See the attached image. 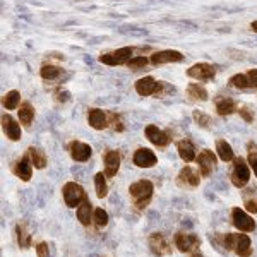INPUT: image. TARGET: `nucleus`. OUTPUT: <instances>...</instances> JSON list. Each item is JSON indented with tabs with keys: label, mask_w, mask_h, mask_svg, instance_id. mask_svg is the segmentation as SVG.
Segmentation results:
<instances>
[{
	"label": "nucleus",
	"mask_w": 257,
	"mask_h": 257,
	"mask_svg": "<svg viewBox=\"0 0 257 257\" xmlns=\"http://www.w3.org/2000/svg\"><path fill=\"white\" fill-rule=\"evenodd\" d=\"M120 168V155L117 151H108L105 155V175L115 177Z\"/></svg>",
	"instance_id": "nucleus-18"
},
{
	"label": "nucleus",
	"mask_w": 257,
	"mask_h": 257,
	"mask_svg": "<svg viewBox=\"0 0 257 257\" xmlns=\"http://www.w3.org/2000/svg\"><path fill=\"white\" fill-rule=\"evenodd\" d=\"M106 175H103V173H96V177H94V185H96V196L99 199H103L108 194V185H106V180H105Z\"/></svg>",
	"instance_id": "nucleus-28"
},
{
	"label": "nucleus",
	"mask_w": 257,
	"mask_h": 257,
	"mask_svg": "<svg viewBox=\"0 0 257 257\" xmlns=\"http://www.w3.org/2000/svg\"><path fill=\"white\" fill-rule=\"evenodd\" d=\"M247 149H248V161H250V165H252L257 158V146L254 143H248Z\"/></svg>",
	"instance_id": "nucleus-37"
},
{
	"label": "nucleus",
	"mask_w": 257,
	"mask_h": 257,
	"mask_svg": "<svg viewBox=\"0 0 257 257\" xmlns=\"http://www.w3.org/2000/svg\"><path fill=\"white\" fill-rule=\"evenodd\" d=\"M189 96L194 98V99L206 101V99H208V91L202 88V86H199V84H190L189 86Z\"/></svg>",
	"instance_id": "nucleus-30"
},
{
	"label": "nucleus",
	"mask_w": 257,
	"mask_h": 257,
	"mask_svg": "<svg viewBox=\"0 0 257 257\" xmlns=\"http://www.w3.org/2000/svg\"><path fill=\"white\" fill-rule=\"evenodd\" d=\"M230 84L233 86V88L245 89L247 86H250V82H248V77L247 76H243V74H237V76H233L230 79Z\"/></svg>",
	"instance_id": "nucleus-33"
},
{
	"label": "nucleus",
	"mask_w": 257,
	"mask_h": 257,
	"mask_svg": "<svg viewBox=\"0 0 257 257\" xmlns=\"http://www.w3.org/2000/svg\"><path fill=\"white\" fill-rule=\"evenodd\" d=\"M19 101H21V96H19L18 91H9V93H7L6 96H4V106H6L7 110L18 108Z\"/></svg>",
	"instance_id": "nucleus-29"
},
{
	"label": "nucleus",
	"mask_w": 257,
	"mask_h": 257,
	"mask_svg": "<svg viewBox=\"0 0 257 257\" xmlns=\"http://www.w3.org/2000/svg\"><path fill=\"white\" fill-rule=\"evenodd\" d=\"M88 122H89V125L93 127V128H96V131H103V128L108 125V123H106L105 113H103L101 110H98V108L89 110V113H88Z\"/></svg>",
	"instance_id": "nucleus-21"
},
{
	"label": "nucleus",
	"mask_w": 257,
	"mask_h": 257,
	"mask_svg": "<svg viewBox=\"0 0 257 257\" xmlns=\"http://www.w3.org/2000/svg\"><path fill=\"white\" fill-rule=\"evenodd\" d=\"M189 76L194 77V79L197 81H209L214 77V74H216V70H214L213 65L209 64H196L194 67L189 69Z\"/></svg>",
	"instance_id": "nucleus-12"
},
{
	"label": "nucleus",
	"mask_w": 257,
	"mask_h": 257,
	"mask_svg": "<svg viewBox=\"0 0 257 257\" xmlns=\"http://www.w3.org/2000/svg\"><path fill=\"white\" fill-rule=\"evenodd\" d=\"M223 247L226 250H235V254L240 257L252 255L250 238L245 233H226L223 235Z\"/></svg>",
	"instance_id": "nucleus-1"
},
{
	"label": "nucleus",
	"mask_w": 257,
	"mask_h": 257,
	"mask_svg": "<svg viewBox=\"0 0 257 257\" xmlns=\"http://www.w3.org/2000/svg\"><path fill=\"white\" fill-rule=\"evenodd\" d=\"M93 219H94V223H96V226L103 228V226L108 225V213H106L103 208H98V209H94Z\"/></svg>",
	"instance_id": "nucleus-31"
},
{
	"label": "nucleus",
	"mask_w": 257,
	"mask_h": 257,
	"mask_svg": "<svg viewBox=\"0 0 257 257\" xmlns=\"http://www.w3.org/2000/svg\"><path fill=\"white\" fill-rule=\"evenodd\" d=\"M91 213H93V204L89 202V199H86V201H82L79 204V208H77V219L82 223L84 226H89L91 223Z\"/></svg>",
	"instance_id": "nucleus-22"
},
{
	"label": "nucleus",
	"mask_w": 257,
	"mask_h": 257,
	"mask_svg": "<svg viewBox=\"0 0 257 257\" xmlns=\"http://www.w3.org/2000/svg\"><path fill=\"white\" fill-rule=\"evenodd\" d=\"M182 59H184V55L180 52H177V50H163V52L153 53L151 62L155 65H160V64H170V62H180Z\"/></svg>",
	"instance_id": "nucleus-14"
},
{
	"label": "nucleus",
	"mask_w": 257,
	"mask_h": 257,
	"mask_svg": "<svg viewBox=\"0 0 257 257\" xmlns=\"http://www.w3.org/2000/svg\"><path fill=\"white\" fill-rule=\"evenodd\" d=\"M248 178H250V172H248L245 160L237 158L233 165V172H231V184H233L235 187L242 189L248 184Z\"/></svg>",
	"instance_id": "nucleus-4"
},
{
	"label": "nucleus",
	"mask_w": 257,
	"mask_h": 257,
	"mask_svg": "<svg viewBox=\"0 0 257 257\" xmlns=\"http://www.w3.org/2000/svg\"><path fill=\"white\" fill-rule=\"evenodd\" d=\"M216 151H218L219 160L225 161V163H228V161H231V160H235L233 149H231V146L226 143V141H223V139L216 141Z\"/></svg>",
	"instance_id": "nucleus-23"
},
{
	"label": "nucleus",
	"mask_w": 257,
	"mask_h": 257,
	"mask_svg": "<svg viewBox=\"0 0 257 257\" xmlns=\"http://www.w3.org/2000/svg\"><path fill=\"white\" fill-rule=\"evenodd\" d=\"M33 118H35V110H33V106L30 105V103L24 101L23 105H21V108H19V120H21V123H23V125H26V127H30L31 122H33Z\"/></svg>",
	"instance_id": "nucleus-24"
},
{
	"label": "nucleus",
	"mask_w": 257,
	"mask_h": 257,
	"mask_svg": "<svg viewBox=\"0 0 257 257\" xmlns=\"http://www.w3.org/2000/svg\"><path fill=\"white\" fill-rule=\"evenodd\" d=\"M199 182H201V178H199V175L190 167L182 168L180 173H178V177H177V184L180 185V187H185V189L197 187Z\"/></svg>",
	"instance_id": "nucleus-11"
},
{
	"label": "nucleus",
	"mask_w": 257,
	"mask_h": 257,
	"mask_svg": "<svg viewBox=\"0 0 257 257\" xmlns=\"http://www.w3.org/2000/svg\"><path fill=\"white\" fill-rule=\"evenodd\" d=\"M2 128L11 141H19L21 139V127H19V123L11 117V115H4L2 117Z\"/></svg>",
	"instance_id": "nucleus-16"
},
{
	"label": "nucleus",
	"mask_w": 257,
	"mask_h": 257,
	"mask_svg": "<svg viewBox=\"0 0 257 257\" xmlns=\"http://www.w3.org/2000/svg\"><path fill=\"white\" fill-rule=\"evenodd\" d=\"M122 33H127V35H146L144 30H125V28H122Z\"/></svg>",
	"instance_id": "nucleus-42"
},
{
	"label": "nucleus",
	"mask_w": 257,
	"mask_h": 257,
	"mask_svg": "<svg viewBox=\"0 0 257 257\" xmlns=\"http://www.w3.org/2000/svg\"><path fill=\"white\" fill-rule=\"evenodd\" d=\"M111 123H113V128H115V131H123V125H122V120H120V117H118V115H111Z\"/></svg>",
	"instance_id": "nucleus-39"
},
{
	"label": "nucleus",
	"mask_w": 257,
	"mask_h": 257,
	"mask_svg": "<svg viewBox=\"0 0 257 257\" xmlns=\"http://www.w3.org/2000/svg\"><path fill=\"white\" fill-rule=\"evenodd\" d=\"M194 120L197 122V125L208 128L211 125V118L208 117V115H204L202 111H194Z\"/></svg>",
	"instance_id": "nucleus-35"
},
{
	"label": "nucleus",
	"mask_w": 257,
	"mask_h": 257,
	"mask_svg": "<svg viewBox=\"0 0 257 257\" xmlns=\"http://www.w3.org/2000/svg\"><path fill=\"white\" fill-rule=\"evenodd\" d=\"M240 115H242L243 120H245V122H248V123H250L252 120H254V117H252V115L248 113V110H247V108H242V110H240Z\"/></svg>",
	"instance_id": "nucleus-41"
},
{
	"label": "nucleus",
	"mask_w": 257,
	"mask_h": 257,
	"mask_svg": "<svg viewBox=\"0 0 257 257\" xmlns=\"http://www.w3.org/2000/svg\"><path fill=\"white\" fill-rule=\"evenodd\" d=\"M190 257H204V255H202V254H201V252H199V250H196V252H194V254L190 255Z\"/></svg>",
	"instance_id": "nucleus-45"
},
{
	"label": "nucleus",
	"mask_w": 257,
	"mask_h": 257,
	"mask_svg": "<svg viewBox=\"0 0 257 257\" xmlns=\"http://www.w3.org/2000/svg\"><path fill=\"white\" fill-rule=\"evenodd\" d=\"M132 53H134V50L125 47V48H120V50H115V52L101 55L99 57V62H101V64H106V65H122L131 60Z\"/></svg>",
	"instance_id": "nucleus-6"
},
{
	"label": "nucleus",
	"mask_w": 257,
	"mask_h": 257,
	"mask_svg": "<svg viewBox=\"0 0 257 257\" xmlns=\"http://www.w3.org/2000/svg\"><path fill=\"white\" fill-rule=\"evenodd\" d=\"M62 192H64L65 204H67L69 208H79L81 202L88 199L86 197L84 189H82L79 184H76V182H69V184H65L64 189H62Z\"/></svg>",
	"instance_id": "nucleus-3"
},
{
	"label": "nucleus",
	"mask_w": 257,
	"mask_h": 257,
	"mask_svg": "<svg viewBox=\"0 0 257 257\" xmlns=\"http://www.w3.org/2000/svg\"><path fill=\"white\" fill-rule=\"evenodd\" d=\"M250 28H252V31H255V33H257V21H254V23L250 24Z\"/></svg>",
	"instance_id": "nucleus-43"
},
{
	"label": "nucleus",
	"mask_w": 257,
	"mask_h": 257,
	"mask_svg": "<svg viewBox=\"0 0 257 257\" xmlns=\"http://www.w3.org/2000/svg\"><path fill=\"white\" fill-rule=\"evenodd\" d=\"M30 158L33 161V165H35V168L41 170L47 167V156H45V153L41 151V149L30 148Z\"/></svg>",
	"instance_id": "nucleus-26"
},
{
	"label": "nucleus",
	"mask_w": 257,
	"mask_h": 257,
	"mask_svg": "<svg viewBox=\"0 0 257 257\" xmlns=\"http://www.w3.org/2000/svg\"><path fill=\"white\" fill-rule=\"evenodd\" d=\"M216 110H218V113L219 115H231L235 110H237V106H235V101L233 99H230V98H221V99H218V103H216Z\"/></svg>",
	"instance_id": "nucleus-25"
},
{
	"label": "nucleus",
	"mask_w": 257,
	"mask_h": 257,
	"mask_svg": "<svg viewBox=\"0 0 257 257\" xmlns=\"http://www.w3.org/2000/svg\"><path fill=\"white\" fill-rule=\"evenodd\" d=\"M136 91L141 94V96H149L155 91H158V82H156L153 77H143L136 82Z\"/></svg>",
	"instance_id": "nucleus-19"
},
{
	"label": "nucleus",
	"mask_w": 257,
	"mask_h": 257,
	"mask_svg": "<svg viewBox=\"0 0 257 257\" xmlns=\"http://www.w3.org/2000/svg\"><path fill=\"white\" fill-rule=\"evenodd\" d=\"M175 247L180 252H196L201 247V238L194 233H184L178 231L175 235Z\"/></svg>",
	"instance_id": "nucleus-5"
},
{
	"label": "nucleus",
	"mask_w": 257,
	"mask_h": 257,
	"mask_svg": "<svg viewBox=\"0 0 257 257\" xmlns=\"http://www.w3.org/2000/svg\"><path fill=\"white\" fill-rule=\"evenodd\" d=\"M60 74V69L55 67V65H43L41 67V77L43 79H55V77H59Z\"/></svg>",
	"instance_id": "nucleus-32"
},
{
	"label": "nucleus",
	"mask_w": 257,
	"mask_h": 257,
	"mask_svg": "<svg viewBox=\"0 0 257 257\" xmlns=\"http://www.w3.org/2000/svg\"><path fill=\"white\" fill-rule=\"evenodd\" d=\"M231 218H233L235 228L240 230V231H243V233L255 230V221L250 216H248L245 211H242L240 208H235L233 211H231Z\"/></svg>",
	"instance_id": "nucleus-8"
},
{
	"label": "nucleus",
	"mask_w": 257,
	"mask_h": 257,
	"mask_svg": "<svg viewBox=\"0 0 257 257\" xmlns=\"http://www.w3.org/2000/svg\"><path fill=\"white\" fill-rule=\"evenodd\" d=\"M146 138L151 141L155 146H167L170 143V138L165 134L163 131H160L156 125H148L146 127Z\"/></svg>",
	"instance_id": "nucleus-17"
},
{
	"label": "nucleus",
	"mask_w": 257,
	"mask_h": 257,
	"mask_svg": "<svg viewBox=\"0 0 257 257\" xmlns=\"http://www.w3.org/2000/svg\"><path fill=\"white\" fill-rule=\"evenodd\" d=\"M197 165H199V170H201V175L209 177L211 173L214 172V168H216V156L213 155V151L204 149V151L197 156Z\"/></svg>",
	"instance_id": "nucleus-9"
},
{
	"label": "nucleus",
	"mask_w": 257,
	"mask_h": 257,
	"mask_svg": "<svg viewBox=\"0 0 257 257\" xmlns=\"http://www.w3.org/2000/svg\"><path fill=\"white\" fill-rule=\"evenodd\" d=\"M36 252H38V257H48V245L45 242H41L36 245Z\"/></svg>",
	"instance_id": "nucleus-38"
},
{
	"label": "nucleus",
	"mask_w": 257,
	"mask_h": 257,
	"mask_svg": "<svg viewBox=\"0 0 257 257\" xmlns=\"http://www.w3.org/2000/svg\"><path fill=\"white\" fill-rule=\"evenodd\" d=\"M128 192H131L132 199H134V204L138 206L139 209H143V208H146L148 202L151 201L155 187H153V184L149 180H139L128 187Z\"/></svg>",
	"instance_id": "nucleus-2"
},
{
	"label": "nucleus",
	"mask_w": 257,
	"mask_h": 257,
	"mask_svg": "<svg viewBox=\"0 0 257 257\" xmlns=\"http://www.w3.org/2000/svg\"><path fill=\"white\" fill-rule=\"evenodd\" d=\"M177 151H178V156L185 161V163H190L194 158H196V148L190 141H180L177 146Z\"/></svg>",
	"instance_id": "nucleus-20"
},
{
	"label": "nucleus",
	"mask_w": 257,
	"mask_h": 257,
	"mask_svg": "<svg viewBox=\"0 0 257 257\" xmlns=\"http://www.w3.org/2000/svg\"><path fill=\"white\" fill-rule=\"evenodd\" d=\"M146 64H148V59H144V57H134V59H131L127 62L128 67L134 69V70L144 69V67H146Z\"/></svg>",
	"instance_id": "nucleus-36"
},
{
	"label": "nucleus",
	"mask_w": 257,
	"mask_h": 257,
	"mask_svg": "<svg viewBox=\"0 0 257 257\" xmlns=\"http://www.w3.org/2000/svg\"><path fill=\"white\" fill-rule=\"evenodd\" d=\"M149 248H151L153 254L158 255V257L168 255L170 252H172V245H170V242L163 233H160V231L151 233V237H149Z\"/></svg>",
	"instance_id": "nucleus-7"
},
{
	"label": "nucleus",
	"mask_w": 257,
	"mask_h": 257,
	"mask_svg": "<svg viewBox=\"0 0 257 257\" xmlns=\"http://www.w3.org/2000/svg\"><path fill=\"white\" fill-rule=\"evenodd\" d=\"M243 206H245V209L248 213L257 214V196L255 194H252V196L245 194V196H243Z\"/></svg>",
	"instance_id": "nucleus-34"
},
{
	"label": "nucleus",
	"mask_w": 257,
	"mask_h": 257,
	"mask_svg": "<svg viewBox=\"0 0 257 257\" xmlns=\"http://www.w3.org/2000/svg\"><path fill=\"white\" fill-rule=\"evenodd\" d=\"M16 233H18V243L21 248H30L31 247V235L23 225L16 226Z\"/></svg>",
	"instance_id": "nucleus-27"
},
{
	"label": "nucleus",
	"mask_w": 257,
	"mask_h": 257,
	"mask_svg": "<svg viewBox=\"0 0 257 257\" xmlns=\"http://www.w3.org/2000/svg\"><path fill=\"white\" fill-rule=\"evenodd\" d=\"M132 161H134V165L139 168H151L156 165L158 158H156V155L151 151V149L139 148L138 151L134 153V158H132Z\"/></svg>",
	"instance_id": "nucleus-10"
},
{
	"label": "nucleus",
	"mask_w": 257,
	"mask_h": 257,
	"mask_svg": "<svg viewBox=\"0 0 257 257\" xmlns=\"http://www.w3.org/2000/svg\"><path fill=\"white\" fill-rule=\"evenodd\" d=\"M12 172H14L16 177H19L23 182H28L33 175V161H30L28 156H23V158L14 165Z\"/></svg>",
	"instance_id": "nucleus-15"
},
{
	"label": "nucleus",
	"mask_w": 257,
	"mask_h": 257,
	"mask_svg": "<svg viewBox=\"0 0 257 257\" xmlns=\"http://www.w3.org/2000/svg\"><path fill=\"white\" fill-rule=\"evenodd\" d=\"M247 77H248V82H250V86L257 88V69H252L250 72L247 74Z\"/></svg>",
	"instance_id": "nucleus-40"
},
{
	"label": "nucleus",
	"mask_w": 257,
	"mask_h": 257,
	"mask_svg": "<svg viewBox=\"0 0 257 257\" xmlns=\"http://www.w3.org/2000/svg\"><path fill=\"white\" fill-rule=\"evenodd\" d=\"M91 153H93V149L86 143H81V141L70 143V156H72V160L81 161V163L82 161H88L91 158Z\"/></svg>",
	"instance_id": "nucleus-13"
},
{
	"label": "nucleus",
	"mask_w": 257,
	"mask_h": 257,
	"mask_svg": "<svg viewBox=\"0 0 257 257\" xmlns=\"http://www.w3.org/2000/svg\"><path fill=\"white\" fill-rule=\"evenodd\" d=\"M252 168H254V173H255V177H257V158H255L254 163H252Z\"/></svg>",
	"instance_id": "nucleus-44"
}]
</instances>
